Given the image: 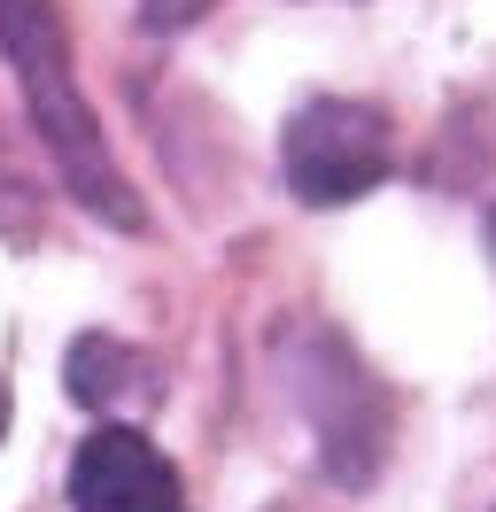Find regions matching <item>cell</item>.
<instances>
[{
	"mask_svg": "<svg viewBox=\"0 0 496 512\" xmlns=\"http://www.w3.org/2000/svg\"><path fill=\"white\" fill-rule=\"evenodd\" d=\"M279 163H287V194L303 210H341L396 171V125L372 101L310 94L295 101V117L279 132Z\"/></svg>",
	"mask_w": 496,
	"mask_h": 512,
	"instance_id": "3",
	"label": "cell"
},
{
	"mask_svg": "<svg viewBox=\"0 0 496 512\" xmlns=\"http://www.w3.org/2000/svg\"><path fill=\"white\" fill-rule=\"evenodd\" d=\"M8 412H16V396H8V381H0V443H8Z\"/></svg>",
	"mask_w": 496,
	"mask_h": 512,
	"instance_id": "7",
	"label": "cell"
},
{
	"mask_svg": "<svg viewBox=\"0 0 496 512\" xmlns=\"http://www.w3.org/2000/svg\"><path fill=\"white\" fill-rule=\"evenodd\" d=\"M70 512H186V481L140 427H93L70 458Z\"/></svg>",
	"mask_w": 496,
	"mask_h": 512,
	"instance_id": "4",
	"label": "cell"
},
{
	"mask_svg": "<svg viewBox=\"0 0 496 512\" xmlns=\"http://www.w3.org/2000/svg\"><path fill=\"white\" fill-rule=\"evenodd\" d=\"M62 381L86 412H109V427H132V412H148L163 373H155L148 350H132L117 334H78L70 357H62Z\"/></svg>",
	"mask_w": 496,
	"mask_h": 512,
	"instance_id": "5",
	"label": "cell"
},
{
	"mask_svg": "<svg viewBox=\"0 0 496 512\" xmlns=\"http://www.w3.org/2000/svg\"><path fill=\"white\" fill-rule=\"evenodd\" d=\"M140 8H148V24H155V32H179V24H194V16L210 8V0H140Z\"/></svg>",
	"mask_w": 496,
	"mask_h": 512,
	"instance_id": "6",
	"label": "cell"
},
{
	"mask_svg": "<svg viewBox=\"0 0 496 512\" xmlns=\"http://www.w3.org/2000/svg\"><path fill=\"white\" fill-rule=\"evenodd\" d=\"M489 256H496V210H489Z\"/></svg>",
	"mask_w": 496,
	"mask_h": 512,
	"instance_id": "8",
	"label": "cell"
},
{
	"mask_svg": "<svg viewBox=\"0 0 496 512\" xmlns=\"http://www.w3.org/2000/svg\"><path fill=\"white\" fill-rule=\"evenodd\" d=\"M279 365H287V388H295V404L310 419L318 474L334 489H372L380 466H388V443H396V396H388V381L326 326H310Z\"/></svg>",
	"mask_w": 496,
	"mask_h": 512,
	"instance_id": "2",
	"label": "cell"
},
{
	"mask_svg": "<svg viewBox=\"0 0 496 512\" xmlns=\"http://www.w3.org/2000/svg\"><path fill=\"white\" fill-rule=\"evenodd\" d=\"M0 55H8V70H16V86L31 101V125H39L47 156H55V179L101 225L148 233L140 194L109 156V132L86 109V86H78V63H70V24H62L55 0H0Z\"/></svg>",
	"mask_w": 496,
	"mask_h": 512,
	"instance_id": "1",
	"label": "cell"
}]
</instances>
